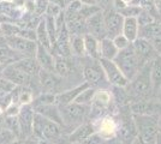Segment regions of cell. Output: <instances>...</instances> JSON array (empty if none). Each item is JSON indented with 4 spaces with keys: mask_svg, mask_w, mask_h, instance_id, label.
I'll return each instance as SVG.
<instances>
[{
    "mask_svg": "<svg viewBox=\"0 0 161 144\" xmlns=\"http://www.w3.org/2000/svg\"><path fill=\"white\" fill-rule=\"evenodd\" d=\"M114 61L119 66V69L123 71V73L125 75V77L129 81H131L135 76L140 72V70L143 67V65L146 64L141 59V56L136 53L132 43L128 48L119 51Z\"/></svg>",
    "mask_w": 161,
    "mask_h": 144,
    "instance_id": "1",
    "label": "cell"
},
{
    "mask_svg": "<svg viewBox=\"0 0 161 144\" xmlns=\"http://www.w3.org/2000/svg\"><path fill=\"white\" fill-rule=\"evenodd\" d=\"M150 65L152 60L146 62L143 67L140 70V72L129 82L126 89L130 95L136 97H147L154 90L150 77Z\"/></svg>",
    "mask_w": 161,
    "mask_h": 144,
    "instance_id": "2",
    "label": "cell"
},
{
    "mask_svg": "<svg viewBox=\"0 0 161 144\" xmlns=\"http://www.w3.org/2000/svg\"><path fill=\"white\" fill-rule=\"evenodd\" d=\"M61 135V125L55 121H52L47 118L42 117L41 114L35 112L34 119V133L31 137L39 141L53 142L54 139L59 138Z\"/></svg>",
    "mask_w": 161,
    "mask_h": 144,
    "instance_id": "3",
    "label": "cell"
},
{
    "mask_svg": "<svg viewBox=\"0 0 161 144\" xmlns=\"http://www.w3.org/2000/svg\"><path fill=\"white\" fill-rule=\"evenodd\" d=\"M63 120H64V126H80V124L86 120L88 115H90V106H86L82 103L72 102L65 104V106H59Z\"/></svg>",
    "mask_w": 161,
    "mask_h": 144,
    "instance_id": "4",
    "label": "cell"
},
{
    "mask_svg": "<svg viewBox=\"0 0 161 144\" xmlns=\"http://www.w3.org/2000/svg\"><path fill=\"white\" fill-rule=\"evenodd\" d=\"M134 120L138 136L148 144H155L160 129L159 121L155 119L154 115H134Z\"/></svg>",
    "mask_w": 161,
    "mask_h": 144,
    "instance_id": "5",
    "label": "cell"
},
{
    "mask_svg": "<svg viewBox=\"0 0 161 144\" xmlns=\"http://www.w3.org/2000/svg\"><path fill=\"white\" fill-rule=\"evenodd\" d=\"M82 75H83L84 81L93 88L101 87L102 83L108 82L106 75H105V71L101 66L100 60H97V59L90 58V62L83 64Z\"/></svg>",
    "mask_w": 161,
    "mask_h": 144,
    "instance_id": "6",
    "label": "cell"
},
{
    "mask_svg": "<svg viewBox=\"0 0 161 144\" xmlns=\"http://www.w3.org/2000/svg\"><path fill=\"white\" fill-rule=\"evenodd\" d=\"M100 64L102 69L105 71V75L107 78L108 83L113 87H120V88H126L129 84L128 78L123 73V71L119 69V66L115 64L114 60H108V59H102L100 58Z\"/></svg>",
    "mask_w": 161,
    "mask_h": 144,
    "instance_id": "7",
    "label": "cell"
},
{
    "mask_svg": "<svg viewBox=\"0 0 161 144\" xmlns=\"http://www.w3.org/2000/svg\"><path fill=\"white\" fill-rule=\"evenodd\" d=\"M6 43L22 58H33L37 51V41L27 40L20 36H8L5 37Z\"/></svg>",
    "mask_w": 161,
    "mask_h": 144,
    "instance_id": "8",
    "label": "cell"
},
{
    "mask_svg": "<svg viewBox=\"0 0 161 144\" xmlns=\"http://www.w3.org/2000/svg\"><path fill=\"white\" fill-rule=\"evenodd\" d=\"M103 19H105V25H106V31H107V37L113 39L117 35L123 33V25H124V17L114 10L113 7H109L103 10Z\"/></svg>",
    "mask_w": 161,
    "mask_h": 144,
    "instance_id": "9",
    "label": "cell"
},
{
    "mask_svg": "<svg viewBox=\"0 0 161 144\" xmlns=\"http://www.w3.org/2000/svg\"><path fill=\"white\" fill-rule=\"evenodd\" d=\"M1 78L6 79L7 82L12 83L16 87H20V85H25L29 87L31 81L34 79V77L29 76L27 72H24L23 70H20L19 67H17L14 62L7 64Z\"/></svg>",
    "mask_w": 161,
    "mask_h": 144,
    "instance_id": "10",
    "label": "cell"
},
{
    "mask_svg": "<svg viewBox=\"0 0 161 144\" xmlns=\"http://www.w3.org/2000/svg\"><path fill=\"white\" fill-rule=\"evenodd\" d=\"M111 102H112V95L108 93L107 90H96L94 100L90 104V117L102 118V115L106 113V110L109 108Z\"/></svg>",
    "mask_w": 161,
    "mask_h": 144,
    "instance_id": "11",
    "label": "cell"
},
{
    "mask_svg": "<svg viewBox=\"0 0 161 144\" xmlns=\"http://www.w3.org/2000/svg\"><path fill=\"white\" fill-rule=\"evenodd\" d=\"M34 119H35V109L33 104H24L22 106L18 114L20 130H22V139L29 138L34 133Z\"/></svg>",
    "mask_w": 161,
    "mask_h": 144,
    "instance_id": "12",
    "label": "cell"
},
{
    "mask_svg": "<svg viewBox=\"0 0 161 144\" xmlns=\"http://www.w3.org/2000/svg\"><path fill=\"white\" fill-rule=\"evenodd\" d=\"M137 136H138V132L135 124L134 115L132 118L125 117L118 126V131H117L118 141H120L123 144H131Z\"/></svg>",
    "mask_w": 161,
    "mask_h": 144,
    "instance_id": "13",
    "label": "cell"
},
{
    "mask_svg": "<svg viewBox=\"0 0 161 144\" xmlns=\"http://www.w3.org/2000/svg\"><path fill=\"white\" fill-rule=\"evenodd\" d=\"M87 34L93 35L97 40L107 37V31L103 19V10L87 19Z\"/></svg>",
    "mask_w": 161,
    "mask_h": 144,
    "instance_id": "14",
    "label": "cell"
},
{
    "mask_svg": "<svg viewBox=\"0 0 161 144\" xmlns=\"http://www.w3.org/2000/svg\"><path fill=\"white\" fill-rule=\"evenodd\" d=\"M129 108L134 115H155L160 112L161 104L150 100H138L131 103Z\"/></svg>",
    "mask_w": 161,
    "mask_h": 144,
    "instance_id": "15",
    "label": "cell"
},
{
    "mask_svg": "<svg viewBox=\"0 0 161 144\" xmlns=\"http://www.w3.org/2000/svg\"><path fill=\"white\" fill-rule=\"evenodd\" d=\"M132 46H134L136 53L141 56V59L144 62H148L150 60H153L155 56H158V52L154 48L153 43L147 40V39H143V37H138L136 41L132 42Z\"/></svg>",
    "mask_w": 161,
    "mask_h": 144,
    "instance_id": "16",
    "label": "cell"
},
{
    "mask_svg": "<svg viewBox=\"0 0 161 144\" xmlns=\"http://www.w3.org/2000/svg\"><path fill=\"white\" fill-rule=\"evenodd\" d=\"M60 79H63L60 76H58L55 72L46 71V70H41L40 75H39V82H40L42 90H45L43 93H53L58 91L59 89V84Z\"/></svg>",
    "mask_w": 161,
    "mask_h": 144,
    "instance_id": "17",
    "label": "cell"
},
{
    "mask_svg": "<svg viewBox=\"0 0 161 144\" xmlns=\"http://www.w3.org/2000/svg\"><path fill=\"white\" fill-rule=\"evenodd\" d=\"M35 58H36L37 62L40 64L41 69L54 72V70H55V54L51 49L37 43V51H36Z\"/></svg>",
    "mask_w": 161,
    "mask_h": 144,
    "instance_id": "18",
    "label": "cell"
},
{
    "mask_svg": "<svg viewBox=\"0 0 161 144\" xmlns=\"http://www.w3.org/2000/svg\"><path fill=\"white\" fill-rule=\"evenodd\" d=\"M34 109H35L36 113L41 114L42 117L47 118L49 120L55 121V123H58L61 126H64V120H63V117H61L59 104H57V103H53V104H40V106H35Z\"/></svg>",
    "mask_w": 161,
    "mask_h": 144,
    "instance_id": "19",
    "label": "cell"
},
{
    "mask_svg": "<svg viewBox=\"0 0 161 144\" xmlns=\"http://www.w3.org/2000/svg\"><path fill=\"white\" fill-rule=\"evenodd\" d=\"M90 85L88 84L87 82L82 83V84H78L74 88L69 90H65V91H60L57 94V103L59 106H65V104H69V103H72L76 101V99L78 97L80 93L83 90H86L87 88H89Z\"/></svg>",
    "mask_w": 161,
    "mask_h": 144,
    "instance_id": "20",
    "label": "cell"
},
{
    "mask_svg": "<svg viewBox=\"0 0 161 144\" xmlns=\"http://www.w3.org/2000/svg\"><path fill=\"white\" fill-rule=\"evenodd\" d=\"M94 132H96V129L93 124L83 123L80 126H77L74 130V132L70 133L69 142L70 143H83L88 137H90Z\"/></svg>",
    "mask_w": 161,
    "mask_h": 144,
    "instance_id": "21",
    "label": "cell"
},
{
    "mask_svg": "<svg viewBox=\"0 0 161 144\" xmlns=\"http://www.w3.org/2000/svg\"><path fill=\"white\" fill-rule=\"evenodd\" d=\"M119 123L115 121V119L112 117H102L100 119V125L96 129V131L100 133L105 139H111L117 136Z\"/></svg>",
    "mask_w": 161,
    "mask_h": 144,
    "instance_id": "22",
    "label": "cell"
},
{
    "mask_svg": "<svg viewBox=\"0 0 161 144\" xmlns=\"http://www.w3.org/2000/svg\"><path fill=\"white\" fill-rule=\"evenodd\" d=\"M14 64L17 67H19L20 70H23L24 72H27L28 75L34 77V78H39L40 71L42 70L40 66V64L37 62L35 56H33V58H29V56L22 58L19 60L14 61Z\"/></svg>",
    "mask_w": 161,
    "mask_h": 144,
    "instance_id": "23",
    "label": "cell"
},
{
    "mask_svg": "<svg viewBox=\"0 0 161 144\" xmlns=\"http://www.w3.org/2000/svg\"><path fill=\"white\" fill-rule=\"evenodd\" d=\"M75 62L70 59V56H60L55 55V70L54 72L61 78H66L74 73Z\"/></svg>",
    "mask_w": 161,
    "mask_h": 144,
    "instance_id": "24",
    "label": "cell"
},
{
    "mask_svg": "<svg viewBox=\"0 0 161 144\" xmlns=\"http://www.w3.org/2000/svg\"><path fill=\"white\" fill-rule=\"evenodd\" d=\"M12 94H14V102L18 103L20 106L31 104L35 100L33 89H30L29 87H25V85L14 87V89L12 90Z\"/></svg>",
    "mask_w": 161,
    "mask_h": 144,
    "instance_id": "25",
    "label": "cell"
},
{
    "mask_svg": "<svg viewBox=\"0 0 161 144\" xmlns=\"http://www.w3.org/2000/svg\"><path fill=\"white\" fill-rule=\"evenodd\" d=\"M35 31H36V40H37V43H40L43 47L48 48V49H51V51L53 52V45H52L51 37H49V33H48L45 16L41 18V21L39 22V24L36 25Z\"/></svg>",
    "mask_w": 161,
    "mask_h": 144,
    "instance_id": "26",
    "label": "cell"
},
{
    "mask_svg": "<svg viewBox=\"0 0 161 144\" xmlns=\"http://www.w3.org/2000/svg\"><path fill=\"white\" fill-rule=\"evenodd\" d=\"M140 23L136 17H128L124 19L123 34L128 37L131 42L136 41L140 37Z\"/></svg>",
    "mask_w": 161,
    "mask_h": 144,
    "instance_id": "27",
    "label": "cell"
},
{
    "mask_svg": "<svg viewBox=\"0 0 161 144\" xmlns=\"http://www.w3.org/2000/svg\"><path fill=\"white\" fill-rule=\"evenodd\" d=\"M118 53H119V49L115 46V43L112 39L105 37V39L100 40V58L114 60Z\"/></svg>",
    "mask_w": 161,
    "mask_h": 144,
    "instance_id": "28",
    "label": "cell"
},
{
    "mask_svg": "<svg viewBox=\"0 0 161 144\" xmlns=\"http://www.w3.org/2000/svg\"><path fill=\"white\" fill-rule=\"evenodd\" d=\"M84 46H86V55L92 59H100V40H97L93 35H84Z\"/></svg>",
    "mask_w": 161,
    "mask_h": 144,
    "instance_id": "29",
    "label": "cell"
},
{
    "mask_svg": "<svg viewBox=\"0 0 161 144\" xmlns=\"http://www.w3.org/2000/svg\"><path fill=\"white\" fill-rule=\"evenodd\" d=\"M160 36L161 24L159 19L153 22V23H150V24H147V25H143V27L140 28V37L147 39L149 41H153V40L160 37Z\"/></svg>",
    "mask_w": 161,
    "mask_h": 144,
    "instance_id": "30",
    "label": "cell"
},
{
    "mask_svg": "<svg viewBox=\"0 0 161 144\" xmlns=\"http://www.w3.org/2000/svg\"><path fill=\"white\" fill-rule=\"evenodd\" d=\"M150 77L154 91L160 90L161 87V55L155 56L150 65Z\"/></svg>",
    "mask_w": 161,
    "mask_h": 144,
    "instance_id": "31",
    "label": "cell"
},
{
    "mask_svg": "<svg viewBox=\"0 0 161 144\" xmlns=\"http://www.w3.org/2000/svg\"><path fill=\"white\" fill-rule=\"evenodd\" d=\"M70 42H71V51L72 54L77 56H86V46H84V35L71 34L70 36Z\"/></svg>",
    "mask_w": 161,
    "mask_h": 144,
    "instance_id": "32",
    "label": "cell"
},
{
    "mask_svg": "<svg viewBox=\"0 0 161 144\" xmlns=\"http://www.w3.org/2000/svg\"><path fill=\"white\" fill-rule=\"evenodd\" d=\"M95 94H96L95 88L89 87V88H87V89L83 90V91L80 93V95H78V97L76 99L75 102L82 103V104H86V106H90L92 102H93V100H94Z\"/></svg>",
    "mask_w": 161,
    "mask_h": 144,
    "instance_id": "33",
    "label": "cell"
},
{
    "mask_svg": "<svg viewBox=\"0 0 161 144\" xmlns=\"http://www.w3.org/2000/svg\"><path fill=\"white\" fill-rule=\"evenodd\" d=\"M142 11V7L141 5H137V4H129L126 6L124 7L123 10L118 11L120 12V14L124 17V18H128V17H138L140 13Z\"/></svg>",
    "mask_w": 161,
    "mask_h": 144,
    "instance_id": "34",
    "label": "cell"
},
{
    "mask_svg": "<svg viewBox=\"0 0 161 144\" xmlns=\"http://www.w3.org/2000/svg\"><path fill=\"white\" fill-rule=\"evenodd\" d=\"M101 11H102V8H101L99 5H82L78 13L80 14L82 18H84V19L87 21L88 18L93 17L94 14L99 13Z\"/></svg>",
    "mask_w": 161,
    "mask_h": 144,
    "instance_id": "35",
    "label": "cell"
},
{
    "mask_svg": "<svg viewBox=\"0 0 161 144\" xmlns=\"http://www.w3.org/2000/svg\"><path fill=\"white\" fill-rule=\"evenodd\" d=\"M17 141L19 139L10 129L4 127L0 131V144H16Z\"/></svg>",
    "mask_w": 161,
    "mask_h": 144,
    "instance_id": "36",
    "label": "cell"
},
{
    "mask_svg": "<svg viewBox=\"0 0 161 144\" xmlns=\"http://www.w3.org/2000/svg\"><path fill=\"white\" fill-rule=\"evenodd\" d=\"M20 28L18 24H12V23H1V34L5 37L8 36H18L20 31Z\"/></svg>",
    "mask_w": 161,
    "mask_h": 144,
    "instance_id": "37",
    "label": "cell"
},
{
    "mask_svg": "<svg viewBox=\"0 0 161 144\" xmlns=\"http://www.w3.org/2000/svg\"><path fill=\"white\" fill-rule=\"evenodd\" d=\"M137 19H138V23H140V27H143V25H147V24H150L153 22L158 21V18L155 17L154 14H152L150 12H148L143 8H142L140 16L137 17Z\"/></svg>",
    "mask_w": 161,
    "mask_h": 144,
    "instance_id": "38",
    "label": "cell"
},
{
    "mask_svg": "<svg viewBox=\"0 0 161 144\" xmlns=\"http://www.w3.org/2000/svg\"><path fill=\"white\" fill-rule=\"evenodd\" d=\"M112 40L114 41L115 46L118 47V49H119V51L128 48L129 46H131V43H132V42L130 41V40H129L128 37L123 34V33H121V34H119V35H117V36H115V37H113Z\"/></svg>",
    "mask_w": 161,
    "mask_h": 144,
    "instance_id": "39",
    "label": "cell"
},
{
    "mask_svg": "<svg viewBox=\"0 0 161 144\" xmlns=\"http://www.w3.org/2000/svg\"><path fill=\"white\" fill-rule=\"evenodd\" d=\"M22 106L18 103H11L6 109L4 110V117H18Z\"/></svg>",
    "mask_w": 161,
    "mask_h": 144,
    "instance_id": "40",
    "label": "cell"
},
{
    "mask_svg": "<svg viewBox=\"0 0 161 144\" xmlns=\"http://www.w3.org/2000/svg\"><path fill=\"white\" fill-rule=\"evenodd\" d=\"M106 141H107V139H105V138L102 137L100 133L96 131V132H94L90 137H88L82 144H105Z\"/></svg>",
    "mask_w": 161,
    "mask_h": 144,
    "instance_id": "41",
    "label": "cell"
},
{
    "mask_svg": "<svg viewBox=\"0 0 161 144\" xmlns=\"http://www.w3.org/2000/svg\"><path fill=\"white\" fill-rule=\"evenodd\" d=\"M16 144H42V143H41V141L36 139V138L33 139V137H29V138H24V139L17 141Z\"/></svg>",
    "mask_w": 161,
    "mask_h": 144,
    "instance_id": "42",
    "label": "cell"
},
{
    "mask_svg": "<svg viewBox=\"0 0 161 144\" xmlns=\"http://www.w3.org/2000/svg\"><path fill=\"white\" fill-rule=\"evenodd\" d=\"M96 3H97V5H99L102 10H106V8L112 7L113 0H96Z\"/></svg>",
    "mask_w": 161,
    "mask_h": 144,
    "instance_id": "43",
    "label": "cell"
},
{
    "mask_svg": "<svg viewBox=\"0 0 161 144\" xmlns=\"http://www.w3.org/2000/svg\"><path fill=\"white\" fill-rule=\"evenodd\" d=\"M83 5H97L96 0H80Z\"/></svg>",
    "mask_w": 161,
    "mask_h": 144,
    "instance_id": "44",
    "label": "cell"
},
{
    "mask_svg": "<svg viewBox=\"0 0 161 144\" xmlns=\"http://www.w3.org/2000/svg\"><path fill=\"white\" fill-rule=\"evenodd\" d=\"M131 144H148V143H147V142H144V141H143L140 136H137V137L132 141V143H131Z\"/></svg>",
    "mask_w": 161,
    "mask_h": 144,
    "instance_id": "45",
    "label": "cell"
},
{
    "mask_svg": "<svg viewBox=\"0 0 161 144\" xmlns=\"http://www.w3.org/2000/svg\"><path fill=\"white\" fill-rule=\"evenodd\" d=\"M155 144H161V132H159V135L156 137V141H155Z\"/></svg>",
    "mask_w": 161,
    "mask_h": 144,
    "instance_id": "46",
    "label": "cell"
},
{
    "mask_svg": "<svg viewBox=\"0 0 161 144\" xmlns=\"http://www.w3.org/2000/svg\"><path fill=\"white\" fill-rule=\"evenodd\" d=\"M108 144H123V143H121L120 141H118V139H113L112 142L109 141V143H108Z\"/></svg>",
    "mask_w": 161,
    "mask_h": 144,
    "instance_id": "47",
    "label": "cell"
},
{
    "mask_svg": "<svg viewBox=\"0 0 161 144\" xmlns=\"http://www.w3.org/2000/svg\"><path fill=\"white\" fill-rule=\"evenodd\" d=\"M1 3H6V4H11V3H14V0H0Z\"/></svg>",
    "mask_w": 161,
    "mask_h": 144,
    "instance_id": "48",
    "label": "cell"
},
{
    "mask_svg": "<svg viewBox=\"0 0 161 144\" xmlns=\"http://www.w3.org/2000/svg\"><path fill=\"white\" fill-rule=\"evenodd\" d=\"M123 1H125L126 4H134L135 0H123Z\"/></svg>",
    "mask_w": 161,
    "mask_h": 144,
    "instance_id": "49",
    "label": "cell"
},
{
    "mask_svg": "<svg viewBox=\"0 0 161 144\" xmlns=\"http://www.w3.org/2000/svg\"><path fill=\"white\" fill-rule=\"evenodd\" d=\"M4 117V110H3V108L0 107V119Z\"/></svg>",
    "mask_w": 161,
    "mask_h": 144,
    "instance_id": "50",
    "label": "cell"
},
{
    "mask_svg": "<svg viewBox=\"0 0 161 144\" xmlns=\"http://www.w3.org/2000/svg\"><path fill=\"white\" fill-rule=\"evenodd\" d=\"M71 144H82V143H71Z\"/></svg>",
    "mask_w": 161,
    "mask_h": 144,
    "instance_id": "51",
    "label": "cell"
},
{
    "mask_svg": "<svg viewBox=\"0 0 161 144\" xmlns=\"http://www.w3.org/2000/svg\"><path fill=\"white\" fill-rule=\"evenodd\" d=\"M160 94H161V87H160Z\"/></svg>",
    "mask_w": 161,
    "mask_h": 144,
    "instance_id": "52",
    "label": "cell"
},
{
    "mask_svg": "<svg viewBox=\"0 0 161 144\" xmlns=\"http://www.w3.org/2000/svg\"><path fill=\"white\" fill-rule=\"evenodd\" d=\"M53 144H55V143H53Z\"/></svg>",
    "mask_w": 161,
    "mask_h": 144,
    "instance_id": "53",
    "label": "cell"
}]
</instances>
